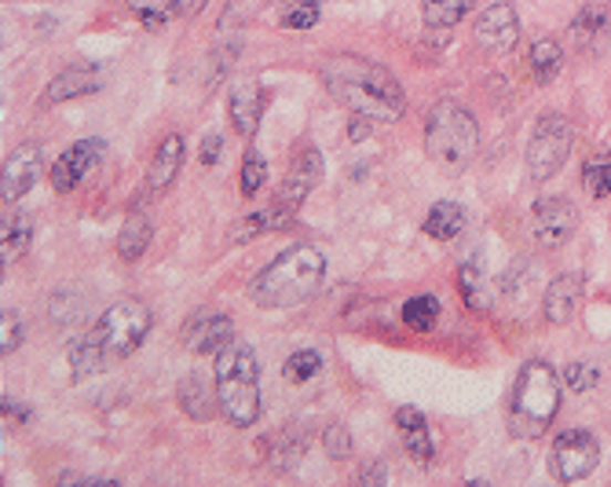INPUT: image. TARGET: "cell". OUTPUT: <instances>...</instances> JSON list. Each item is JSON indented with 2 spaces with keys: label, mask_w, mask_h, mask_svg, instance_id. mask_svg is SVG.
<instances>
[{
  "label": "cell",
  "mask_w": 611,
  "mask_h": 487,
  "mask_svg": "<svg viewBox=\"0 0 611 487\" xmlns=\"http://www.w3.org/2000/svg\"><path fill=\"white\" fill-rule=\"evenodd\" d=\"M582 290H586V282H582L579 271H565V276H557L553 282H549L546 301H542L546 323L549 327L571 323L574 312H579V304H582Z\"/></svg>",
  "instance_id": "obj_16"
},
{
  "label": "cell",
  "mask_w": 611,
  "mask_h": 487,
  "mask_svg": "<svg viewBox=\"0 0 611 487\" xmlns=\"http://www.w3.org/2000/svg\"><path fill=\"white\" fill-rule=\"evenodd\" d=\"M476 8V0H425L422 4V15L428 27H454V22H462L469 11Z\"/></svg>",
  "instance_id": "obj_27"
},
{
  "label": "cell",
  "mask_w": 611,
  "mask_h": 487,
  "mask_svg": "<svg viewBox=\"0 0 611 487\" xmlns=\"http://www.w3.org/2000/svg\"><path fill=\"white\" fill-rule=\"evenodd\" d=\"M322 374V355L315 349H301V352H293L290 360L282 363V377L290 385H308L311 377H319Z\"/></svg>",
  "instance_id": "obj_29"
},
{
  "label": "cell",
  "mask_w": 611,
  "mask_h": 487,
  "mask_svg": "<svg viewBox=\"0 0 611 487\" xmlns=\"http://www.w3.org/2000/svg\"><path fill=\"white\" fill-rule=\"evenodd\" d=\"M395 429H400V439L406 447V455L414 462L428 466L433 462V436H428V422L417 407H400L395 411Z\"/></svg>",
  "instance_id": "obj_19"
},
{
  "label": "cell",
  "mask_w": 611,
  "mask_h": 487,
  "mask_svg": "<svg viewBox=\"0 0 611 487\" xmlns=\"http://www.w3.org/2000/svg\"><path fill=\"white\" fill-rule=\"evenodd\" d=\"M366 122H370V117L355 114L352 122H349V139H355V144H359V139H366Z\"/></svg>",
  "instance_id": "obj_41"
},
{
  "label": "cell",
  "mask_w": 611,
  "mask_h": 487,
  "mask_svg": "<svg viewBox=\"0 0 611 487\" xmlns=\"http://www.w3.org/2000/svg\"><path fill=\"white\" fill-rule=\"evenodd\" d=\"M151 239H154V224L147 217H128L122 235H117V257H122L125 265H132V260H139L147 253Z\"/></svg>",
  "instance_id": "obj_24"
},
{
  "label": "cell",
  "mask_w": 611,
  "mask_h": 487,
  "mask_svg": "<svg viewBox=\"0 0 611 487\" xmlns=\"http://www.w3.org/2000/svg\"><path fill=\"white\" fill-rule=\"evenodd\" d=\"M100 158H103V139H77V144H70L52 165V187L59 195H70Z\"/></svg>",
  "instance_id": "obj_13"
},
{
  "label": "cell",
  "mask_w": 611,
  "mask_h": 487,
  "mask_svg": "<svg viewBox=\"0 0 611 487\" xmlns=\"http://www.w3.org/2000/svg\"><path fill=\"white\" fill-rule=\"evenodd\" d=\"M154 330V312L147 304L139 301V297H122V301H114L106 312L100 315V323H95L89 334L95 338V344L103 349L106 363L114 360H125L139 349L147 334Z\"/></svg>",
  "instance_id": "obj_6"
},
{
  "label": "cell",
  "mask_w": 611,
  "mask_h": 487,
  "mask_svg": "<svg viewBox=\"0 0 611 487\" xmlns=\"http://www.w3.org/2000/svg\"><path fill=\"white\" fill-rule=\"evenodd\" d=\"M527 228H531L538 246L557 249L571 242V235L579 231V209L568 198H542L527 217Z\"/></svg>",
  "instance_id": "obj_9"
},
{
  "label": "cell",
  "mask_w": 611,
  "mask_h": 487,
  "mask_svg": "<svg viewBox=\"0 0 611 487\" xmlns=\"http://www.w3.org/2000/svg\"><path fill=\"white\" fill-rule=\"evenodd\" d=\"M224 154V136L220 133H209L201 139V165H217Z\"/></svg>",
  "instance_id": "obj_39"
},
{
  "label": "cell",
  "mask_w": 611,
  "mask_h": 487,
  "mask_svg": "<svg viewBox=\"0 0 611 487\" xmlns=\"http://www.w3.org/2000/svg\"><path fill=\"white\" fill-rule=\"evenodd\" d=\"M322 447H327V455L333 462H344V458H352V433L344 429L341 422H333L322 429Z\"/></svg>",
  "instance_id": "obj_37"
},
{
  "label": "cell",
  "mask_w": 611,
  "mask_h": 487,
  "mask_svg": "<svg viewBox=\"0 0 611 487\" xmlns=\"http://www.w3.org/2000/svg\"><path fill=\"white\" fill-rule=\"evenodd\" d=\"M582 187L593 198L611 195V154H593V158L582 165Z\"/></svg>",
  "instance_id": "obj_30"
},
{
  "label": "cell",
  "mask_w": 611,
  "mask_h": 487,
  "mask_svg": "<svg viewBox=\"0 0 611 487\" xmlns=\"http://www.w3.org/2000/svg\"><path fill=\"white\" fill-rule=\"evenodd\" d=\"M322 85L341 106H349L352 114H363L370 122H400L406 111V96L400 81L389 66H377L370 59H359L349 52H338L322 59L319 66Z\"/></svg>",
  "instance_id": "obj_1"
},
{
  "label": "cell",
  "mask_w": 611,
  "mask_h": 487,
  "mask_svg": "<svg viewBox=\"0 0 611 487\" xmlns=\"http://www.w3.org/2000/svg\"><path fill=\"white\" fill-rule=\"evenodd\" d=\"M560 411V377L546 360H527L509 392V429L517 439H538Z\"/></svg>",
  "instance_id": "obj_4"
},
{
  "label": "cell",
  "mask_w": 611,
  "mask_h": 487,
  "mask_svg": "<svg viewBox=\"0 0 611 487\" xmlns=\"http://www.w3.org/2000/svg\"><path fill=\"white\" fill-rule=\"evenodd\" d=\"M465 224H469V217H465V209L458 206V201H436L433 209H428L425 217V235L436 242H454L458 235L465 231Z\"/></svg>",
  "instance_id": "obj_21"
},
{
  "label": "cell",
  "mask_w": 611,
  "mask_h": 487,
  "mask_svg": "<svg viewBox=\"0 0 611 487\" xmlns=\"http://www.w3.org/2000/svg\"><path fill=\"white\" fill-rule=\"evenodd\" d=\"M22 344V323H19V312H11L4 308V315H0V352L11 355Z\"/></svg>",
  "instance_id": "obj_38"
},
{
  "label": "cell",
  "mask_w": 611,
  "mask_h": 487,
  "mask_svg": "<svg viewBox=\"0 0 611 487\" xmlns=\"http://www.w3.org/2000/svg\"><path fill=\"white\" fill-rule=\"evenodd\" d=\"M322 279H327V257L315 246H290L249 282V297L260 308L286 312V308L308 304L322 290Z\"/></svg>",
  "instance_id": "obj_2"
},
{
  "label": "cell",
  "mask_w": 611,
  "mask_h": 487,
  "mask_svg": "<svg viewBox=\"0 0 611 487\" xmlns=\"http://www.w3.org/2000/svg\"><path fill=\"white\" fill-rule=\"evenodd\" d=\"M66 360H70V371H74V382H85V377L100 374L106 366V355H103L100 344H95L92 334H81L77 341H70Z\"/></svg>",
  "instance_id": "obj_23"
},
{
  "label": "cell",
  "mask_w": 611,
  "mask_h": 487,
  "mask_svg": "<svg viewBox=\"0 0 611 487\" xmlns=\"http://www.w3.org/2000/svg\"><path fill=\"white\" fill-rule=\"evenodd\" d=\"M293 217H297V209L275 198V206L260 209V213H249L246 220H238L235 228H231V235H227V242H231V246H238V242H253V239H260V235H268V231L290 228Z\"/></svg>",
  "instance_id": "obj_18"
},
{
  "label": "cell",
  "mask_w": 611,
  "mask_h": 487,
  "mask_svg": "<svg viewBox=\"0 0 611 487\" xmlns=\"http://www.w3.org/2000/svg\"><path fill=\"white\" fill-rule=\"evenodd\" d=\"M173 4H176V15L179 19H195L198 11L209 4V0H173Z\"/></svg>",
  "instance_id": "obj_40"
},
{
  "label": "cell",
  "mask_w": 611,
  "mask_h": 487,
  "mask_svg": "<svg viewBox=\"0 0 611 487\" xmlns=\"http://www.w3.org/2000/svg\"><path fill=\"white\" fill-rule=\"evenodd\" d=\"M560 66H565V49L553 41V38H542L531 49V70H535V77L542 81H553L560 74Z\"/></svg>",
  "instance_id": "obj_28"
},
{
  "label": "cell",
  "mask_w": 611,
  "mask_h": 487,
  "mask_svg": "<svg viewBox=\"0 0 611 487\" xmlns=\"http://www.w3.org/2000/svg\"><path fill=\"white\" fill-rule=\"evenodd\" d=\"M125 8L136 15L147 30H162L165 22L176 15V4L173 0H125Z\"/></svg>",
  "instance_id": "obj_31"
},
{
  "label": "cell",
  "mask_w": 611,
  "mask_h": 487,
  "mask_svg": "<svg viewBox=\"0 0 611 487\" xmlns=\"http://www.w3.org/2000/svg\"><path fill=\"white\" fill-rule=\"evenodd\" d=\"M103 89V77L100 70H63V74H55L48 81L41 103H63V100H81V96H92V92Z\"/></svg>",
  "instance_id": "obj_20"
},
{
  "label": "cell",
  "mask_w": 611,
  "mask_h": 487,
  "mask_svg": "<svg viewBox=\"0 0 611 487\" xmlns=\"http://www.w3.org/2000/svg\"><path fill=\"white\" fill-rule=\"evenodd\" d=\"M263 180H268V162H263L260 151H249L246 162H242V180H238V187H242V198H253Z\"/></svg>",
  "instance_id": "obj_34"
},
{
  "label": "cell",
  "mask_w": 611,
  "mask_h": 487,
  "mask_svg": "<svg viewBox=\"0 0 611 487\" xmlns=\"http://www.w3.org/2000/svg\"><path fill=\"white\" fill-rule=\"evenodd\" d=\"M597 466H601V444L586 429H565L549 447V473L560 484L586 480Z\"/></svg>",
  "instance_id": "obj_8"
},
{
  "label": "cell",
  "mask_w": 611,
  "mask_h": 487,
  "mask_svg": "<svg viewBox=\"0 0 611 487\" xmlns=\"http://www.w3.org/2000/svg\"><path fill=\"white\" fill-rule=\"evenodd\" d=\"M458 290H462V297H465V304L469 308H487V293H484V279H480V271H476L473 265H465V268H458Z\"/></svg>",
  "instance_id": "obj_36"
},
{
  "label": "cell",
  "mask_w": 611,
  "mask_h": 487,
  "mask_svg": "<svg viewBox=\"0 0 611 487\" xmlns=\"http://www.w3.org/2000/svg\"><path fill=\"white\" fill-rule=\"evenodd\" d=\"M176 396H179V407H184L190 418H209L213 414V396H217V385H206L201 382V377H184V382H179V388H176Z\"/></svg>",
  "instance_id": "obj_25"
},
{
  "label": "cell",
  "mask_w": 611,
  "mask_h": 487,
  "mask_svg": "<svg viewBox=\"0 0 611 487\" xmlns=\"http://www.w3.org/2000/svg\"><path fill=\"white\" fill-rule=\"evenodd\" d=\"M319 22V0H286L279 27L282 30H311Z\"/></svg>",
  "instance_id": "obj_32"
},
{
  "label": "cell",
  "mask_w": 611,
  "mask_h": 487,
  "mask_svg": "<svg viewBox=\"0 0 611 487\" xmlns=\"http://www.w3.org/2000/svg\"><path fill=\"white\" fill-rule=\"evenodd\" d=\"M38 176H41V147L19 144L4 158V173H0V198H4V206H15L22 195H30Z\"/></svg>",
  "instance_id": "obj_11"
},
{
  "label": "cell",
  "mask_w": 611,
  "mask_h": 487,
  "mask_svg": "<svg viewBox=\"0 0 611 487\" xmlns=\"http://www.w3.org/2000/svg\"><path fill=\"white\" fill-rule=\"evenodd\" d=\"M476 151H480V125H476V117L462 103L451 100L436 103L425 122V154L433 158V165L458 176L473 165Z\"/></svg>",
  "instance_id": "obj_5"
},
{
  "label": "cell",
  "mask_w": 611,
  "mask_h": 487,
  "mask_svg": "<svg viewBox=\"0 0 611 487\" xmlns=\"http://www.w3.org/2000/svg\"><path fill=\"white\" fill-rule=\"evenodd\" d=\"M213 385H217V407L235 429H253L260 418V371L257 355L246 341L224 344L213 360Z\"/></svg>",
  "instance_id": "obj_3"
},
{
  "label": "cell",
  "mask_w": 611,
  "mask_h": 487,
  "mask_svg": "<svg viewBox=\"0 0 611 487\" xmlns=\"http://www.w3.org/2000/svg\"><path fill=\"white\" fill-rule=\"evenodd\" d=\"M179 341H184V349L195 355H217L224 344L235 341V323H231V315L217 312V308H198V312L179 327Z\"/></svg>",
  "instance_id": "obj_10"
},
{
  "label": "cell",
  "mask_w": 611,
  "mask_h": 487,
  "mask_svg": "<svg viewBox=\"0 0 611 487\" xmlns=\"http://www.w3.org/2000/svg\"><path fill=\"white\" fill-rule=\"evenodd\" d=\"M263 103H268V92H263L257 77L235 81L231 92H227V114H231V125L238 128V136H257Z\"/></svg>",
  "instance_id": "obj_14"
},
{
  "label": "cell",
  "mask_w": 611,
  "mask_h": 487,
  "mask_svg": "<svg viewBox=\"0 0 611 487\" xmlns=\"http://www.w3.org/2000/svg\"><path fill=\"white\" fill-rule=\"evenodd\" d=\"M184 154H187V144L179 133H169L162 139L151 165H147V191H154V195L169 191V187L176 184L179 169H184Z\"/></svg>",
  "instance_id": "obj_17"
},
{
  "label": "cell",
  "mask_w": 611,
  "mask_h": 487,
  "mask_svg": "<svg viewBox=\"0 0 611 487\" xmlns=\"http://www.w3.org/2000/svg\"><path fill=\"white\" fill-rule=\"evenodd\" d=\"M574 147V128L560 114H546L535 125L531 139H527V176L535 184H546L565 169V162L571 158Z\"/></svg>",
  "instance_id": "obj_7"
},
{
  "label": "cell",
  "mask_w": 611,
  "mask_h": 487,
  "mask_svg": "<svg viewBox=\"0 0 611 487\" xmlns=\"http://www.w3.org/2000/svg\"><path fill=\"white\" fill-rule=\"evenodd\" d=\"M30 242H33V224L27 213H4V231H0V260H4V268L22 260Z\"/></svg>",
  "instance_id": "obj_22"
},
{
  "label": "cell",
  "mask_w": 611,
  "mask_h": 487,
  "mask_svg": "<svg viewBox=\"0 0 611 487\" xmlns=\"http://www.w3.org/2000/svg\"><path fill=\"white\" fill-rule=\"evenodd\" d=\"M322 176V154L315 147H301L293 154V165L290 173H286V180L279 187V201H286V206L301 209L304 198L311 195V187L319 184Z\"/></svg>",
  "instance_id": "obj_15"
},
{
  "label": "cell",
  "mask_w": 611,
  "mask_h": 487,
  "mask_svg": "<svg viewBox=\"0 0 611 487\" xmlns=\"http://www.w3.org/2000/svg\"><path fill=\"white\" fill-rule=\"evenodd\" d=\"M608 22H611V15H608L604 8H582L579 19L571 22V33H574V38H579L582 44H593L597 33L608 30Z\"/></svg>",
  "instance_id": "obj_33"
},
{
  "label": "cell",
  "mask_w": 611,
  "mask_h": 487,
  "mask_svg": "<svg viewBox=\"0 0 611 487\" xmlns=\"http://www.w3.org/2000/svg\"><path fill=\"white\" fill-rule=\"evenodd\" d=\"M473 38L484 44L487 52H509L517 49L520 41V19L512 4H490L476 15V30Z\"/></svg>",
  "instance_id": "obj_12"
},
{
  "label": "cell",
  "mask_w": 611,
  "mask_h": 487,
  "mask_svg": "<svg viewBox=\"0 0 611 487\" xmlns=\"http://www.w3.org/2000/svg\"><path fill=\"white\" fill-rule=\"evenodd\" d=\"M597 382H601V371H597L593 363H568L565 366V388L574 392V396L597 388Z\"/></svg>",
  "instance_id": "obj_35"
},
{
  "label": "cell",
  "mask_w": 611,
  "mask_h": 487,
  "mask_svg": "<svg viewBox=\"0 0 611 487\" xmlns=\"http://www.w3.org/2000/svg\"><path fill=\"white\" fill-rule=\"evenodd\" d=\"M439 312H443V304L436 301L433 293L411 297V301L403 304V323L411 330H417V334H428V330L439 323Z\"/></svg>",
  "instance_id": "obj_26"
}]
</instances>
